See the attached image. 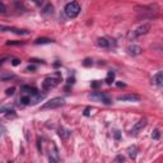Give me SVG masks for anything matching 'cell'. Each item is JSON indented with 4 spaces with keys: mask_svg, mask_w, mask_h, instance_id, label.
Segmentation results:
<instances>
[{
    "mask_svg": "<svg viewBox=\"0 0 163 163\" xmlns=\"http://www.w3.org/2000/svg\"><path fill=\"white\" fill-rule=\"evenodd\" d=\"M61 82V73L56 72L55 74H52L51 76H47L46 79L42 82V89L45 92H48V90H52L54 88H56L60 84Z\"/></svg>",
    "mask_w": 163,
    "mask_h": 163,
    "instance_id": "6da1fadb",
    "label": "cell"
},
{
    "mask_svg": "<svg viewBox=\"0 0 163 163\" xmlns=\"http://www.w3.org/2000/svg\"><path fill=\"white\" fill-rule=\"evenodd\" d=\"M64 12H65L68 18H75L79 16V13H80V5L78 2H70L65 5Z\"/></svg>",
    "mask_w": 163,
    "mask_h": 163,
    "instance_id": "7a4b0ae2",
    "label": "cell"
},
{
    "mask_svg": "<svg viewBox=\"0 0 163 163\" xmlns=\"http://www.w3.org/2000/svg\"><path fill=\"white\" fill-rule=\"evenodd\" d=\"M65 105V100L61 97H56V98H51L50 101L45 102L44 105L41 106V110H54V108H59V107H62Z\"/></svg>",
    "mask_w": 163,
    "mask_h": 163,
    "instance_id": "3957f363",
    "label": "cell"
},
{
    "mask_svg": "<svg viewBox=\"0 0 163 163\" xmlns=\"http://www.w3.org/2000/svg\"><path fill=\"white\" fill-rule=\"evenodd\" d=\"M151 28H152L151 23H143V24H140L139 27H136L135 30L131 31V32L129 33V38H130V40H135V38L139 37V36L147 34L148 32L151 31Z\"/></svg>",
    "mask_w": 163,
    "mask_h": 163,
    "instance_id": "277c9868",
    "label": "cell"
},
{
    "mask_svg": "<svg viewBox=\"0 0 163 163\" xmlns=\"http://www.w3.org/2000/svg\"><path fill=\"white\" fill-rule=\"evenodd\" d=\"M89 100L92 101H96V102H101L103 105H111V98L106 94V93H102V92H93L88 96Z\"/></svg>",
    "mask_w": 163,
    "mask_h": 163,
    "instance_id": "5b68a950",
    "label": "cell"
},
{
    "mask_svg": "<svg viewBox=\"0 0 163 163\" xmlns=\"http://www.w3.org/2000/svg\"><path fill=\"white\" fill-rule=\"evenodd\" d=\"M117 101L121 102H139L140 101V96L135 93H129V94H124L117 97Z\"/></svg>",
    "mask_w": 163,
    "mask_h": 163,
    "instance_id": "8992f818",
    "label": "cell"
},
{
    "mask_svg": "<svg viewBox=\"0 0 163 163\" xmlns=\"http://www.w3.org/2000/svg\"><path fill=\"white\" fill-rule=\"evenodd\" d=\"M126 51L131 56H138V55H140L141 52H143V48H141L140 46H138V45H130L126 48Z\"/></svg>",
    "mask_w": 163,
    "mask_h": 163,
    "instance_id": "52a82bcc",
    "label": "cell"
},
{
    "mask_svg": "<svg viewBox=\"0 0 163 163\" xmlns=\"http://www.w3.org/2000/svg\"><path fill=\"white\" fill-rule=\"evenodd\" d=\"M152 83L154 84V86H157V87H163V70L153 75Z\"/></svg>",
    "mask_w": 163,
    "mask_h": 163,
    "instance_id": "ba28073f",
    "label": "cell"
},
{
    "mask_svg": "<svg viewBox=\"0 0 163 163\" xmlns=\"http://www.w3.org/2000/svg\"><path fill=\"white\" fill-rule=\"evenodd\" d=\"M147 124H148V120H147V119H141V120H139V121L133 126L131 133H138V131H140V130H143L144 127L147 126Z\"/></svg>",
    "mask_w": 163,
    "mask_h": 163,
    "instance_id": "9c48e42d",
    "label": "cell"
},
{
    "mask_svg": "<svg viewBox=\"0 0 163 163\" xmlns=\"http://www.w3.org/2000/svg\"><path fill=\"white\" fill-rule=\"evenodd\" d=\"M97 46L101 48H108L111 46V41H108L107 38H98L97 40Z\"/></svg>",
    "mask_w": 163,
    "mask_h": 163,
    "instance_id": "30bf717a",
    "label": "cell"
},
{
    "mask_svg": "<svg viewBox=\"0 0 163 163\" xmlns=\"http://www.w3.org/2000/svg\"><path fill=\"white\" fill-rule=\"evenodd\" d=\"M20 90H22L23 93H26V94H33V93H37L38 92L34 87H30V86H22L20 87Z\"/></svg>",
    "mask_w": 163,
    "mask_h": 163,
    "instance_id": "8fae6325",
    "label": "cell"
},
{
    "mask_svg": "<svg viewBox=\"0 0 163 163\" xmlns=\"http://www.w3.org/2000/svg\"><path fill=\"white\" fill-rule=\"evenodd\" d=\"M8 30L13 33L20 34V36H28V34H30V31H27V30H17V28H8Z\"/></svg>",
    "mask_w": 163,
    "mask_h": 163,
    "instance_id": "7c38bea8",
    "label": "cell"
},
{
    "mask_svg": "<svg viewBox=\"0 0 163 163\" xmlns=\"http://www.w3.org/2000/svg\"><path fill=\"white\" fill-rule=\"evenodd\" d=\"M51 40L47 38V37H40L37 40H34V44L36 45H45V44H51Z\"/></svg>",
    "mask_w": 163,
    "mask_h": 163,
    "instance_id": "4fadbf2b",
    "label": "cell"
},
{
    "mask_svg": "<svg viewBox=\"0 0 163 163\" xmlns=\"http://www.w3.org/2000/svg\"><path fill=\"white\" fill-rule=\"evenodd\" d=\"M52 13H54V6L51 4H47L44 8V10H42V14H44V16H50V14H52Z\"/></svg>",
    "mask_w": 163,
    "mask_h": 163,
    "instance_id": "5bb4252c",
    "label": "cell"
},
{
    "mask_svg": "<svg viewBox=\"0 0 163 163\" xmlns=\"http://www.w3.org/2000/svg\"><path fill=\"white\" fill-rule=\"evenodd\" d=\"M70 134H72V133H70L69 130H66V129H64V127H61V129L59 130V135H60L62 139H68V138L70 136Z\"/></svg>",
    "mask_w": 163,
    "mask_h": 163,
    "instance_id": "9a60e30c",
    "label": "cell"
},
{
    "mask_svg": "<svg viewBox=\"0 0 163 163\" xmlns=\"http://www.w3.org/2000/svg\"><path fill=\"white\" fill-rule=\"evenodd\" d=\"M113 80H115V72H108L107 73V76H106V83L107 84H112Z\"/></svg>",
    "mask_w": 163,
    "mask_h": 163,
    "instance_id": "2e32d148",
    "label": "cell"
},
{
    "mask_svg": "<svg viewBox=\"0 0 163 163\" xmlns=\"http://www.w3.org/2000/svg\"><path fill=\"white\" fill-rule=\"evenodd\" d=\"M127 152H129V157L130 158H133V159H135V157H136V152H138V148L134 145V147H130L129 149H127Z\"/></svg>",
    "mask_w": 163,
    "mask_h": 163,
    "instance_id": "e0dca14e",
    "label": "cell"
},
{
    "mask_svg": "<svg viewBox=\"0 0 163 163\" xmlns=\"http://www.w3.org/2000/svg\"><path fill=\"white\" fill-rule=\"evenodd\" d=\"M24 41H6L8 46H19V45H24Z\"/></svg>",
    "mask_w": 163,
    "mask_h": 163,
    "instance_id": "ac0fdd59",
    "label": "cell"
},
{
    "mask_svg": "<svg viewBox=\"0 0 163 163\" xmlns=\"http://www.w3.org/2000/svg\"><path fill=\"white\" fill-rule=\"evenodd\" d=\"M14 76H16V75H14V74H5V73H3L2 74V80H9V79H13V78Z\"/></svg>",
    "mask_w": 163,
    "mask_h": 163,
    "instance_id": "d6986e66",
    "label": "cell"
},
{
    "mask_svg": "<svg viewBox=\"0 0 163 163\" xmlns=\"http://www.w3.org/2000/svg\"><path fill=\"white\" fill-rule=\"evenodd\" d=\"M101 84H102V82L94 80V82H92V83H90V87H92V88H94V89H97V88H100V87H101Z\"/></svg>",
    "mask_w": 163,
    "mask_h": 163,
    "instance_id": "ffe728a7",
    "label": "cell"
},
{
    "mask_svg": "<svg viewBox=\"0 0 163 163\" xmlns=\"http://www.w3.org/2000/svg\"><path fill=\"white\" fill-rule=\"evenodd\" d=\"M83 65L84 66H92V65H93V60H92V59H86L83 61Z\"/></svg>",
    "mask_w": 163,
    "mask_h": 163,
    "instance_id": "44dd1931",
    "label": "cell"
},
{
    "mask_svg": "<svg viewBox=\"0 0 163 163\" xmlns=\"http://www.w3.org/2000/svg\"><path fill=\"white\" fill-rule=\"evenodd\" d=\"M159 136H161L159 130H154V131H153V134H152V138L157 140V139H159Z\"/></svg>",
    "mask_w": 163,
    "mask_h": 163,
    "instance_id": "7402d4cb",
    "label": "cell"
},
{
    "mask_svg": "<svg viewBox=\"0 0 163 163\" xmlns=\"http://www.w3.org/2000/svg\"><path fill=\"white\" fill-rule=\"evenodd\" d=\"M36 69H37V68L34 66V65H28V66H27V69H26V72H28V73H33Z\"/></svg>",
    "mask_w": 163,
    "mask_h": 163,
    "instance_id": "603a6c76",
    "label": "cell"
},
{
    "mask_svg": "<svg viewBox=\"0 0 163 163\" xmlns=\"http://www.w3.org/2000/svg\"><path fill=\"white\" fill-rule=\"evenodd\" d=\"M14 90H16V88H14V87L8 88V89H6V96H12V94H14Z\"/></svg>",
    "mask_w": 163,
    "mask_h": 163,
    "instance_id": "cb8c5ba5",
    "label": "cell"
},
{
    "mask_svg": "<svg viewBox=\"0 0 163 163\" xmlns=\"http://www.w3.org/2000/svg\"><path fill=\"white\" fill-rule=\"evenodd\" d=\"M90 111H93V110H92L90 107H87L86 110H84V115H86V116H89V115H90Z\"/></svg>",
    "mask_w": 163,
    "mask_h": 163,
    "instance_id": "d4e9b609",
    "label": "cell"
},
{
    "mask_svg": "<svg viewBox=\"0 0 163 163\" xmlns=\"http://www.w3.org/2000/svg\"><path fill=\"white\" fill-rule=\"evenodd\" d=\"M115 161H116V162H124V161H125V158L122 157V155H117V157L115 158Z\"/></svg>",
    "mask_w": 163,
    "mask_h": 163,
    "instance_id": "484cf974",
    "label": "cell"
},
{
    "mask_svg": "<svg viewBox=\"0 0 163 163\" xmlns=\"http://www.w3.org/2000/svg\"><path fill=\"white\" fill-rule=\"evenodd\" d=\"M12 64H13L14 66H17V65H19V64H20V60H18V59H14Z\"/></svg>",
    "mask_w": 163,
    "mask_h": 163,
    "instance_id": "4316f807",
    "label": "cell"
},
{
    "mask_svg": "<svg viewBox=\"0 0 163 163\" xmlns=\"http://www.w3.org/2000/svg\"><path fill=\"white\" fill-rule=\"evenodd\" d=\"M31 2H33L36 5H42V0H31Z\"/></svg>",
    "mask_w": 163,
    "mask_h": 163,
    "instance_id": "83f0119b",
    "label": "cell"
},
{
    "mask_svg": "<svg viewBox=\"0 0 163 163\" xmlns=\"http://www.w3.org/2000/svg\"><path fill=\"white\" fill-rule=\"evenodd\" d=\"M5 9H6V8H5V5H4V3H2V13H3V14H4L5 12H6Z\"/></svg>",
    "mask_w": 163,
    "mask_h": 163,
    "instance_id": "f1b7e54d",
    "label": "cell"
},
{
    "mask_svg": "<svg viewBox=\"0 0 163 163\" xmlns=\"http://www.w3.org/2000/svg\"><path fill=\"white\" fill-rule=\"evenodd\" d=\"M115 138L119 140L120 139V131H115Z\"/></svg>",
    "mask_w": 163,
    "mask_h": 163,
    "instance_id": "f546056e",
    "label": "cell"
},
{
    "mask_svg": "<svg viewBox=\"0 0 163 163\" xmlns=\"http://www.w3.org/2000/svg\"><path fill=\"white\" fill-rule=\"evenodd\" d=\"M68 83H69V84H73V83H74V78H69V79H68Z\"/></svg>",
    "mask_w": 163,
    "mask_h": 163,
    "instance_id": "4dcf8cb0",
    "label": "cell"
},
{
    "mask_svg": "<svg viewBox=\"0 0 163 163\" xmlns=\"http://www.w3.org/2000/svg\"><path fill=\"white\" fill-rule=\"evenodd\" d=\"M117 86H119V87H125L126 84H125V83H121V82H117Z\"/></svg>",
    "mask_w": 163,
    "mask_h": 163,
    "instance_id": "1f68e13d",
    "label": "cell"
}]
</instances>
